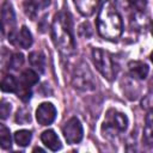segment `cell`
<instances>
[{"label": "cell", "instance_id": "obj_1", "mask_svg": "<svg viewBox=\"0 0 153 153\" xmlns=\"http://www.w3.org/2000/svg\"><path fill=\"white\" fill-rule=\"evenodd\" d=\"M51 39L56 49L66 56L75 53V39L73 32L72 17L68 12L60 11L51 23Z\"/></svg>", "mask_w": 153, "mask_h": 153}, {"label": "cell", "instance_id": "obj_2", "mask_svg": "<svg viewBox=\"0 0 153 153\" xmlns=\"http://www.w3.org/2000/svg\"><path fill=\"white\" fill-rule=\"evenodd\" d=\"M98 33L106 39H116L123 32V20L117 10V0H105L97 16Z\"/></svg>", "mask_w": 153, "mask_h": 153}, {"label": "cell", "instance_id": "obj_3", "mask_svg": "<svg viewBox=\"0 0 153 153\" xmlns=\"http://www.w3.org/2000/svg\"><path fill=\"white\" fill-rule=\"evenodd\" d=\"M128 127V117L126 114L117 111L116 109H110L106 112L105 120L102 126V131L106 137H115L116 135L124 133Z\"/></svg>", "mask_w": 153, "mask_h": 153}, {"label": "cell", "instance_id": "obj_4", "mask_svg": "<svg viewBox=\"0 0 153 153\" xmlns=\"http://www.w3.org/2000/svg\"><path fill=\"white\" fill-rule=\"evenodd\" d=\"M71 79L73 87L79 91L87 92V91H93L96 88L94 76L91 69L88 68V66L84 61H80L74 66Z\"/></svg>", "mask_w": 153, "mask_h": 153}, {"label": "cell", "instance_id": "obj_5", "mask_svg": "<svg viewBox=\"0 0 153 153\" xmlns=\"http://www.w3.org/2000/svg\"><path fill=\"white\" fill-rule=\"evenodd\" d=\"M92 61L96 66V68L99 71V73L108 79L109 81H112L116 75L115 63L112 60V56L109 51L103 50L100 48L92 49Z\"/></svg>", "mask_w": 153, "mask_h": 153}, {"label": "cell", "instance_id": "obj_6", "mask_svg": "<svg viewBox=\"0 0 153 153\" xmlns=\"http://www.w3.org/2000/svg\"><path fill=\"white\" fill-rule=\"evenodd\" d=\"M62 133L69 145L79 143L84 136V130L80 121L76 117H71L62 127Z\"/></svg>", "mask_w": 153, "mask_h": 153}, {"label": "cell", "instance_id": "obj_7", "mask_svg": "<svg viewBox=\"0 0 153 153\" xmlns=\"http://www.w3.org/2000/svg\"><path fill=\"white\" fill-rule=\"evenodd\" d=\"M1 20H2V33L5 35L6 31H8V36L13 35L16 32L14 25H16V14L13 6L10 1H4L1 6Z\"/></svg>", "mask_w": 153, "mask_h": 153}, {"label": "cell", "instance_id": "obj_8", "mask_svg": "<svg viewBox=\"0 0 153 153\" xmlns=\"http://www.w3.org/2000/svg\"><path fill=\"white\" fill-rule=\"evenodd\" d=\"M55 117H56V109L51 103L45 102L38 105L36 110V120L41 126L51 124Z\"/></svg>", "mask_w": 153, "mask_h": 153}, {"label": "cell", "instance_id": "obj_9", "mask_svg": "<svg viewBox=\"0 0 153 153\" xmlns=\"http://www.w3.org/2000/svg\"><path fill=\"white\" fill-rule=\"evenodd\" d=\"M8 41L23 49H29L32 45V35L30 32V30L24 25L22 26V29L19 30V32H14L13 35L8 36Z\"/></svg>", "mask_w": 153, "mask_h": 153}, {"label": "cell", "instance_id": "obj_10", "mask_svg": "<svg viewBox=\"0 0 153 153\" xmlns=\"http://www.w3.org/2000/svg\"><path fill=\"white\" fill-rule=\"evenodd\" d=\"M50 4V0H27L24 4V10L27 17L35 20L41 11L47 8Z\"/></svg>", "mask_w": 153, "mask_h": 153}, {"label": "cell", "instance_id": "obj_11", "mask_svg": "<svg viewBox=\"0 0 153 153\" xmlns=\"http://www.w3.org/2000/svg\"><path fill=\"white\" fill-rule=\"evenodd\" d=\"M41 140H42V142L44 143V146L48 147L50 151L56 152V151L61 149V147H62L60 139L57 137V135L55 134V131L51 130V129L44 130V131L41 134Z\"/></svg>", "mask_w": 153, "mask_h": 153}, {"label": "cell", "instance_id": "obj_12", "mask_svg": "<svg viewBox=\"0 0 153 153\" xmlns=\"http://www.w3.org/2000/svg\"><path fill=\"white\" fill-rule=\"evenodd\" d=\"M128 69H129L130 75L134 79H140V80L146 79L149 72L148 66L142 61H130L128 63Z\"/></svg>", "mask_w": 153, "mask_h": 153}, {"label": "cell", "instance_id": "obj_13", "mask_svg": "<svg viewBox=\"0 0 153 153\" xmlns=\"http://www.w3.org/2000/svg\"><path fill=\"white\" fill-rule=\"evenodd\" d=\"M142 142L148 147H153V110L146 115L142 131Z\"/></svg>", "mask_w": 153, "mask_h": 153}, {"label": "cell", "instance_id": "obj_14", "mask_svg": "<svg viewBox=\"0 0 153 153\" xmlns=\"http://www.w3.org/2000/svg\"><path fill=\"white\" fill-rule=\"evenodd\" d=\"M100 0H73L76 10L85 17L91 16L97 8Z\"/></svg>", "mask_w": 153, "mask_h": 153}, {"label": "cell", "instance_id": "obj_15", "mask_svg": "<svg viewBox=\"0 0 153 153\" xmlns=\"http://www.w3.org/2000/svg\"><path fill=\"white\" fill-rule=\"evenodd\" d=\"M29 63L32 69L37 73H44L45 71V57L41 51H32L29 54Z\"/></svg>", "mask_w": 153, "mask_h": 153}, {"label": "cell", "instance_id": "obj_16", "mask_svg": "<svg viewBox=\"0 0 153 153\" xmlns=\"http://www.w3.org/2000/svg\"><path fill=\"white\" fill-rule=\"evenodd\" d=\"M38 73L35 71V69H25L20 74V80H19V84L20 85H24V86H27V87H32V85L37 84L38 82Z\"/></svg>", "mask_w": 153, "mask_h": 153}, {"label": "cell", "instance_id": "obj_17", "mask_svg": "<svg viewBox=\"0 0 153 153\" xmlns=\"http://www.w3.org/2000/svg\"><path fill=\"white\" fill-rule=\"evenodd\" d=\"M31 139H32V133L30 130L22 129L14 133V141L20 147H26L31 142Z\"/></svg>", "mask_w": 153, "mask_h": 153}, {"label": "cell", "instance_id": "obj_18", "mask_svg": "<svg viewBox=\"0 0 153 153\" xmlns=\"http://www.w3.org/2000/svg\"><path fill=\"white\" fill-rule=\"evenodd\" d=\"M17 88H18V81L13 75L7 74L2 78V80H1L2 92H16Z\"/></svg>", "mask_w": 153, "mask_h": 153}, {"label": "cell", "instance_id": "obj_19", "mask_svg": "<svg viewBox=\"0 0 153 153\" xmlns=\"http://www.w3.org/2000/svg\"><path fill=\"white\" fill-rule=\"evenodd\" d=\"M0 146L2 149H10L12 146L11 133H10V129L5 124L0 126Z\"/></svg>", "mask_w": 153, "mask_h": 153}, {"label": "cell", "instance_id": "obj_20", "mask_svg": "<svg viewBox=\"0 0 153 153\" xmlns=\"http://www.w3.org/2000/svg\"><path fill=\"white\" fill-rule=\"evenodd\" d=\"M24 62V55L22 53H16L13 54L11 57H10V61H8V68L10 69H13V71H17L18 68L22 67Z\"/></svg>", "mask_w": 153, "mask_h": 153}, {"label": "cell", "instance_id": "obj_21", "mask_svg": "<svg viewBox=\"0 0 153 153\" xmlns=\"http://www.w3.org/2000/svg\"><path fill=\"white\" fill-rule=\"evenodd\" d=\"M128 2L136 13H143L147 7V0H128Z\"/></svg>", "mask_w": 153, "mask_h": 153}, {"label": "cell", "instance_id": "obj_22", "mask_svg": "<svg viewBox=\"0 0 153 153\" xmlns=\"http://www.w3.org/2000/svg\"><path fill=\"white\" fill-rule=\"evenodd\" d=\"M31 121V116L30 112L26 109H20L17 111V116H16V122L20 123V124H26Z\"/></svg>", "mask_w": 153, "mask_h": 153}, {"label": "cell", "instance_id": "obj_23", "mask_svg": "<svg viewBox=\"0 0 153 153\" xmlns=\"http://www.w3.org/2000/svg\"><path fill=\"white\" fill-rule=\"evenodd\" d=\"M11 109H12L11 103L7 102V100H5V99H2L1 100V105H0V115H1V118L2 120H6L8 117L10 112H11Z\"/></svg>", "mask_w": 153, "mask_h": 153}, {"label": "cell", "instance_id": "obj_24", "mask_svg": "<svg viewBox=\"0 0 153 153\" xmlns=\"http://www.w3.org/2000/svg\"><path fill=\"white\" fill-rule=\"evenodd\" d=\"M79 32L81 36L88 38L91 35H92V29H91V25L88 22H84L80 26H79Z\"/></svg>", "mask_w": 153, "mask_h": 153}, {"label": "cell", "instance_id": "obj_25", "mask_svg": "<svg viewBox=\"0 0 153 153\" xmlns=\"http://www.w3.org/2000/svg\"><path fill=\"white\" fill-rule=\"evenodd\" d=\"M37 151H38V152H44V151H43L42 148H39V147H36V148H33V152H37Z\"/></svg>", "mask_w": 153, "mask_h": 153}, {"label": "cell", "instance_id": "obj_26", "mask_svg": "<svg viewBox=\"0 0 153 153\" xmlns=\"http://www.w3.org/2000/svg\"><path fill=\"white\" fill-rule=\"evenodd\" d=\"M149 29H151V33H152V36H153V22L151 23V26H149Z\"/></svg>", "mask_w": 153, "mask_h": 153}, {"label": "cell", "instance_id": "obj_27", "mask_svg": "<svg viewBox=\"0 0 153 153\" xmlns=\"http://www.w3.org/2000/svg\"><path fill=\"white\" fill-rule=\"evenodd\" d=\"M149 59H151V61H152V62H153V51H152V53H151V55H149Z\"/></svg>", "mask_w": 153, "mask_h": 153}]
</instances>
